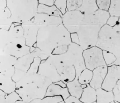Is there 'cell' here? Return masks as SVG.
Segmentation results:
<instances>
[{
	"mask_svg": "<svg viewBox=\"0 0 120 103\" xmlns=\"http://www.w3.org/2000/svg\"><path fill=\"white\" fill-rule=\"evenodd\" d=\"M13 23L22 24L32 19L38 13V0H7Z\"/></svg>",
	"mask_w": 120,
	"mask_h": 103,
	"instance_id": "cell-1",
	"label": "cell"
},
{
	"mask_svg": "<svg viewBox=\"0 0 120 103\" xmlns=\"http://www.w3.org/2000/svg\"><path fill=\"white\" fill-rule=\"evenodd\" d=\"M96 46L120 58V34L113 27L106 24L101 28Z\"/></svg>",
	"mask_w": 120,
	"mask_h": 103,
	"instance_id": "cell-2",
	"label": "cell"
},
{
	"mask_svg": "<svg viewBox=\"0 0 120 103\" xmlns=\"http://www.w3.org/2000/svg\"><path fill=\"white\" fill-rule=\"evenodd\" d=\"M101 28L98 25L82 24L77 33L79 38V46L83 50L96 46Z\"/></svg>",
	"mask_w": 120,
	"mask_h": 103,
	"instance_id": "cell-3",
	"label": "cell"
},
{
	"mask_svg": "<svg viewBox=\"0 0 120 103\" xmlns=\"http://www.w3.org/2000/svg\"><path fill=\"white\" fill-rule=\"evenodd\" d=\"M83 50L79 45L71 43L69 45L68 50L64 56V61L62 62L64 65L74 66L77 77L86 68L83 55Z\"/></svg>",
	"mask_w": 120,
	"mask_h": 103,
	"instance_id": "cell-4",
	"label": "cell"
},
{
	"mask_svg": "<svg viewBox=\"0 0 120 103\" xmlns=\"http://www.w3.org/2000/svg\"><path fill=\"white\" fill-rule=\"evenodd\" d=\"M86 68L93 70L100 66L107 65L103 55V50L96 46L84 50L83 53Z\"/></svg>",
	"mask_w": 120,
	"mask_h": 103,
	"instance_id": "cell-5",
	"label": "cell"
},
{
	"mask_svg": "<svg viewBox=\"0 0 120 103\" xmlns=\"http://www.w3.org/2000/svg\"><path fill=\"white\" fill-rule=\"evenodd\" d=\"M84 14L78 9L68 11L62 16V24L70 33L77 32L82 23Z\"/></svg>",
	"mask_w": 120,
	"mask_h": 103,
	"instance_id": "cell-6",
	"label": "cell"
},
{
	"mask_svg": "<svg viewBox=\"0 0 120 103\" xmlns=\"http://www.w3.org/2000/svg\"><path fill=\"white\" fill-rule=\"evenodd\" d=\"M108 67L107 74L101 88L112 91L120 78V66L112 65Z\"/></svg>",
	"mask_w": 120,
	"mask_h": 103,
	"instance_id": "cell-7",
	"label": "cell"
},
{
	"mask_svg": "<svg viewBox=\"0 0 120 103\" xmlns=\"http://www.w3.org/2000/svg\"><path fill=\"white\" fill-rule=\"evenodd\" d=\"M110 16L108 11L98 9L93 13L84 14L82 24L98 25L102 27L107 24Z\"/></svg>",
	"mask_w": 120,
	"mask_h": 103,
	"instance_id": "cell-8",
	"label": "cell"
},
{
	"mask_svg": "<svg viewBox=\"0 0 120 103\" xmlns=\"http://www.w3.org/2000/svg\"><path fill=\"white\" fill-rule=\"evenodd\" d=\"M31 20L40 28L49 26L62 24L61 17L52 16L46 14L37 13Z\"/></svg>",
	"mask_w": 120,
	"mask_h": 103,
	"instance_id": "cell-9",
	"label": "cell"
},
{
	"mask_svg": "<svg viewBox=\"0 0 120 103\" xmlns=\"http://www.w3.org/2000/svg\"><path fill=\"white\" fill-rule=\"evenodd\" d=\"M11 17V12L7 7V0H0V29L9 30L13 23Z\"/></svg>",
	"mask_w": 120,
	"mask_h": 103,
	"instance_id": "cell-10",
	"label": "cell"
},
{
	"mask_svg": "<svg viewBox=\"0 0 120 103\" xmlns=\"http://www.w3.org/2000/svg\"><path fill=\"white\" fill-rule=\"evenodd\" d=\"M108 67L107 65L101 66L93 70L92 79L89 84L95 90L101 88L107 74Z\"/></svg>",
	"mask_w": 120,
	"mask_h": 103,
	"instance_id": "cell-11",
	"label": "cell"
},
{
	"mask_svg": "<svg viewBox=\"0 0 120 103\" xmlns=\"http://www.w3.org/2000/svg\"><path fill=\"white\" fill-rule=\"evenodd\" d=\"M80 99L82 103H96V90L87 84V87L83 89Z\"/></svg>",
	"mask_w": 120,
	"mask_h": 103,
	"instance_id": "cell-12",
	"label": "cell"
},
{
	"mask_svg": "<svg viewBox=\"0 0 120 103\" xmlns=\"http://www.w3.org/2000/svg\"><path fill=\"white\" fill-rule=\"evenodd\" d=\"M96 103H115L112 91H108L101 88L96 90Z\"/></svg>",
	"mask_w": 120,
	"mask_h": 103,
	"instance_id": "cell-13",
	"label": "cell"
},
{
	"mask_svg": "<svg viewBox=\"0 0 120 103\" xmlns=\"http://www.w3.org/2000/svg\"><path fill=\"white\" fill-rule=\"evenodd\" d=\"M38 13H45L52 16L61 17L63 15L55 5L49 6L42 4H39Z\"/></svg>",
	"mask_w": 120,
	"mask_h": 103,
	"instance_id": "cell-14",
	"label": "cell"
},
{
	"mask_svg": "<svg viewBox=\"0 0 120 103\" xmlns=\"http://www.w3.org/2000/svg\"><path fill=\"white\" fill-rule=\"evenodd\" d=\"M78 77L75 78L73 80L67 83V86L70 95L80 98L83 91L81 84L78 80Z\"/></svg>",
	"mask_w": 120,
	"mask_h": 103,
	"instance_id": "cell-15",
	"label": "cell"
},
{
	"mask_svg": "<svg viewBox=\"0 0 120 103\" xmlns=\"http://www.w3.org/2000/svg\"><path fill=\"white\" fill-rule=\"evenodd\" d=\"M97 0H82L81 6L78 9L84 14L93 13L98 9Z\"/></svg>",
	"mask_w": 120,
	"mask_h": 103,
	"instance_id": "cell-16",
	"label": "cell"
},
{
	"mask_svg": "<svg viewBox=\"0 0 120 103\" xmlns=\"http://www.w3.org/2000/svg\"><path fill=\"white\" fill-rule=\"evenodd\" d=\"M92 70L86 68L78 76V80L81 84H89L92 80Z\"/></svg>",
	"mask_w": 120,
	"mask_h": 103,
	"instance_id": "cell-17",
	"label": "cell"
},
{
	"mask_svg": "<svg viewBox=\"0 0 120 103\" xmlns=\"http://www.w3.org/2000/svg\"><path fill=\"white\" fill-rule=\"evenodd\" d=\"M108 11L110 16L120 17V0H111Z\"/></svg>",
	"mask_w": 120,
	"mask_h": 103,
	"instance_id": "cell-18",
	"label": "cell"
},
{
	"mask_svg": "<svg viewBox=\"0 0 120 103\" xmlns=\"http://www.w3.org/2000/svg\"><path fill=\"white\" fill-rule=\"evenodd\" d=\"M103 55L105 63L108 66H111L116 59L113 53L106 50H103Z\"/></svg>",
	"mask_w": 120,
	"mask_h": 103,
	"instance_id": "cell-19",
	"label": "cell"
},
{
	"mask_svg": "<svg viewBox=\"0 0 120 103\" xmlns=\"http://www.w3.org/2000/svg\"><path fill=\"white\" fill-rule=\"evenodd\" d=\"M82 0H68L67 9L68 11L77 10L81 7Z\"/></svg>",
	"mask_w": 120,
	"mask_h": 103,
	"instance_id": "cell-20",
	"label": "cell"
},
{
	"mask_svg": "<svg viewBox=\"0 0 120 103\" xmlns=\"http://www.w3.org/2000/svg\"><path fill=\"white\" fill-rule=\"evenodd\" d=\"M111 0H97V5L98 9L108 11L110 7Z\"/></svg>",
	"mask_w": 120,
	"mask_h": 103,
	"instance_id": "cell-21",
	"label": "cell"
},
{
	"mask_svg": "<svg viewBox=\"0 0 120 103\" xmlns=\"http://www.w3.org/2000/svg\"><path fill=\"white\" fill-rule=\"evenodd\" d=\"M68 0H56L54 5L61 11L63 14L67 10V3Z\"/></svg>",
	"mask_w": 120,
	"mask_h": 103,
	"instance_id": "cell-22",
	"label": "cell"
},
{
	"mask_svg": "<svg viewBox=\"0 0 120 103\" xmlns=\"http://www.w3.org/2000/svg\"><path fill=\"white\" fill-rule=\"evenodd\" d=\"M112 91L114 95L115 102L120 103V78Z\"/></svg>",
	"mask_w": 120,
	"mask_h": 103,
	"instance_id": "cell-23",
	"label": "cell"
},
{
	"mask_svg": "<svg viewBox=\"0 0 120 103\" xmlns=\"http://www.w3.org/2000/svg\"><path fill=\"white\" fill-rule=\"evenodd\" d=\"M119 17L115 16H110L107 20L106 24L110 27H113L117 23Z\"/></svg>",
	"mask_w": 120,
	"mask_h": 103,
	"instance_id": "cell-24",
	"label": "cell"
},
{
	"mask_svg": "<svg viewBox=\"0 0 120 103\" xmlns=\"http://www.w3.org/2000/svg\"><path fill=\"white\" fill-rule=\"evenodd\" d=\"M66 103H82L80 100L79 99L73 95H70L66 99Z\"/></svg>",
	"mask_w": 120,
	"mask_h": 103,
	"instance_id": "cell-25",
	"label": "cell"
},
{
	"mask_svg": "<svg viewBox=\"0 0 120 103\" xmlns=\"http://www.w3.org/2000/svg\"><path fill=\"white\" fill-rule=\"evenodd\" d=\"M70 37L72 43L79 45V38L77 32L70 33Z\"/></svg>",
	"mask_w": 120,
	"mask_h": 103,
	"instance_id": "cell-26",
	"label": "cell"
},
{
	"mask_svg": "<svg viewBox=\"0 0 120 103\" xmlns=\"http://www.w3.org/2000/svg\"><path fill=\"white\" fill-rule=\"evenodd\" d=\"M39 4L51 6L54 5V0H38Z\"/></svg>",
	"mask_w": 120,
	"mask_h": 103,
	"instance_id": "cell-27",
	"label": "cell"
},
{
	"mask_svg": "<svg viewBox=\"0 0 120 103\" xmlns=\"http://www.w3.org/2000/svg\"><path fill=\"white\" fill-rule=\"evenodd\" d=\"M113 27L115 30L120 34V17H119L117 23L115 26Z\"/></svg>",
	"mask_w": 120,
	"mask_h": 103,
	"instance_id": "cell-28",
	"label": "cell"
},
{
	"mask_svg": "<svg viewBox=\"0 0 120 103\" xmlns=\"http://www.w3.org/2000/svg\"><path fill=\"white\" fill-rule=\"evenodd\" d=\"M112 65H117L120 66V58H117L115 61Z\"/></svg>",
	"mask_w": 120,
	"mask_h": 103,
	"instance_id": "cell-29",
	"label": "cell"
}]
</instances>
